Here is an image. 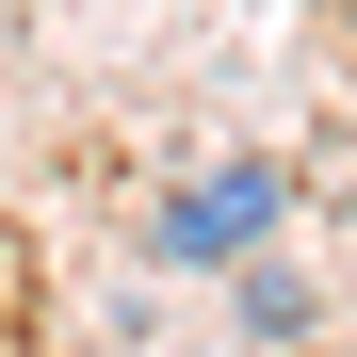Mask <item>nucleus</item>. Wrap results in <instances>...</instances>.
Wrapping results in <instances>:
<instances>
[{
	"label": "nucleus",
	"instance_id": "1",
	"mask_svg": "<svg viewBox=\"0 0 357 357\" xmlns=\"http://www.w3.org/2000/svg\"><path fill=\"white\" fill-rule=\"evenodd\" d=\"M276 227H292V162H211V178H178L146 211V260L162 276H227V260H260Z\"/></svg>",
	"mask_w": 357,
	"mask_h": 357
},
{
	"label": "nucleus",
	"instance_id": "2",
	"mask_svg": "<svg viewBox=\"0 0 357 357\" xmlns=\"http://www.w3.org/2000/svg\"><path fill=\"white\" fill-rule=\"evenodd\" d=\"M227 276H244V341H276V357H292V341H325V292L292 276V260H227Z\"/></svg>",
	"mask_w": 357,
	"mask_h": 357
},
{
	"label": "nucleus",
	"instance_id": "3",
	"mask_svg": "<svg viewBox=\"0 0 357 357\" xmlns=\"http://www.w3.org/2000/svg\"><path fill=\"white\" fill-rule=\"evenodd\" d=\"M292 357H357V341H292Z\"/></svg>",
	"mask_w": 357,
	"mask_h": 357
},
{
	"label": "nucleus",
	"instance_id": "4",
	"mask_svg": "<svg viewBox=\"0 0 357 357\" xmlns=\"http://www.w3.org/2000/svg\"><path fill=\"white\" fill-rule=\"evenodd\" d=\"M341 49H357V0H341Z\"/></svg>",
	"mask_w": 357,
	"mask_h": 357
}]
</instances>
